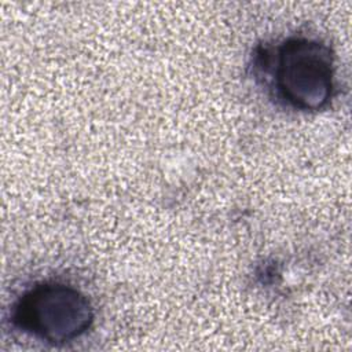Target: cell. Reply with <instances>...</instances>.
<instances>
[{"label":"cell","mask_w":352,"mask_h":352,"mask_svg":"<svg viewBox=\"0 0 352 352\" xmlns=\"http://www.w3.org/2000/svg\"><path fill=\"white\" fill-rule=\"evenodd\" d=\"M275 98L293 110L318 111L334 91V55L318 38L293 36L267 55L264 63Z\"/></svg>","instance_id":"1"},{"label":"cell","mask_w":352,"mask_h":352,"mask_svg":"<svg viewBox=\"0 0 352 352\" xmlns=\"http://www.w3.org/2000/svg\"><path fill=\"white\" fill-rule=\"evenodd\" d=\"M12 324L38 341L62 345L81 337L94 322L85 294L62 282H40L23 292L11 308Z\"/></svg>","instance_id":"2"}]
</instances>
